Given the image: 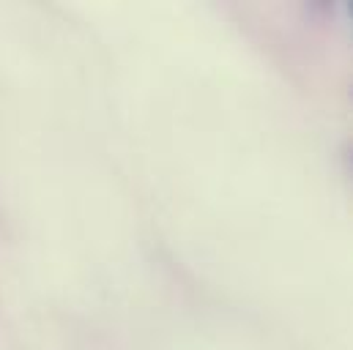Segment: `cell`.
<instances>
[{"instance_id": "1", "label": "cell", "mask_w": 353, "mask_h": 350, "mask_svg": "<svg viewBox=\"0 0 353 350\" xmlns=\"http://www.w3.org/2000/svg\"><path fill=\"white\" fill-rule=\"evenodd\" d=\"M351 11H353V3H351Z\"/></svg>"}]
</instances>
